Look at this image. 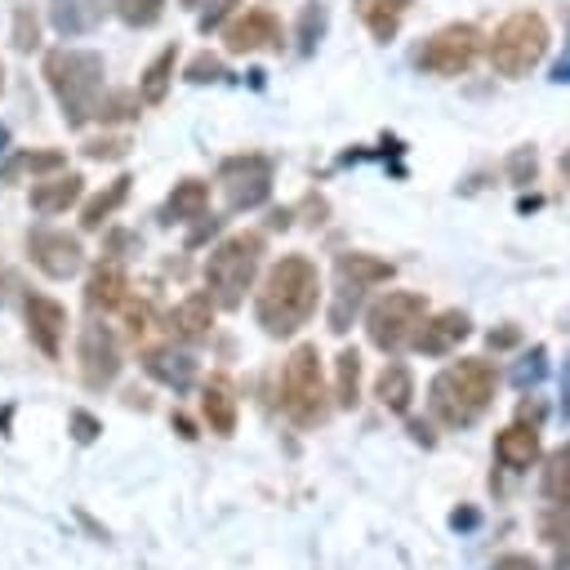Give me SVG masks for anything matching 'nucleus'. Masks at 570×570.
<instances>
[{
    "label": "nucleus",
    "mask_w": 570,
    "mask_h": 570,
    "mask_svg": "<svg viewBox=\"0 0 570 570\" xmlns=\"http://www.w3.org/2000/svg\"><path fill=\"white\" fill-rule=\"evenodd\" d=\"M40 45V18L22 4L18 13H13V49H22V53H31Z\"/></svg>",
    "instance_id": "35"
},
{
    "label": "nucleus",
    "mask_w": 570,
    "mask_h": 570,
    "mask_svg": "<svg viewBox=\"0 0 570 570\" xmlns=\"http://www.w3.org/2000/svg\"><path fill=\"white\" fill-rule=\"evenodd\" d=\"M338 276L352 281V285H379V281H392V263H383L374 254H343Z\"/></svg>",
    "instance_id": "27"
},
{
    "label": "nucleus",
    "mask_w": 570,
    "mask_h": 570,
    "mask_svg": "<svg viewBox=\"0 0 570 570\" xmlns=\"http://www.w3.org/2000/svg\"><path fill=\"white\" fill-rule=\"evenodd\" d=\"M468 316L463 312H436V316H428L423 325H419V334H414V347L419 352H428V356H441V352H450V347H459L463 338H468Z\"/></svg>",
    "instance_id": "14"
},
{
    "label": "nucleus",
    "mask_w": 570,
    "mask_h": 570,
    "mask_svg": "<svg viewBox=\"0 0 570 570\" xmlns=\"http://www.w3.org/2000/svg\"><path fill=\"white\" fill-rule=\"evenodd\" d=\"M543 494L557 508H570V445L548 459V468H543Z\"/></svg>",
    "instance_id": "30"
},
{
    "label": "nucleus",
    "mask_w": 570,
    "mask_h": 570,
    "mask_svg": "<svg viewBox=\"0 0 570 570\" xmlns=\"http://www.w3.org/2000/svg\"><path fill=\"white\" fill-rule=\"evenodd\" d=\"M561 174H566V178H570V156H561Z\"/></svg>",
    "instance_id": "46"
},
{
    "label": "nucleus",
    "mask_w": 570,
    "mask_h": 570,
    "mask_svg": "<svg viewBox=\"0 0 570 570\" xmlns=\"http://www.w3.org/2000/svg\"><path fill=\"white\" fill-rule=\"evenodd\" d=\"M321 303V272L312 258L303 254H285L281 263L267 267L263 285H258V298H254V316L267 334H294L307 325V316L316 312Z\"/></svg>",
    "instance_id": "1"
},
{
    "label": "nucleus",
    "mask_w": 570,
    "mask_h": 570,
    "mask_svg": "<svg viewBox=\"0 0 570 570\" xmlns=\"http://www.w3.org/2000/svg\"><path fill=\"white\" fill-rule=\"evenodd\" d=\"M129 183H134V178H129V174H120V178H111V183H107V191H98L94 200H85V209H80V227H85V232H98V227H102V223L125 205Z\"/></svg>",
    "instance_id": "23"
},
{
    "label": "nucleus",
    "mask_w": 570,
    "mask_h": 570,
    "mask_svg": "<svg viewBox=\"0 0 570 570\" xmlns=\"http://www.w3.org/2000/svg\"><path fill=\"white\" fill-rule=\"evenodd\" d=\"M334 396H338V405H356V396H361V356H356V347H343L338 352V361H334Z\"/></svg>",
    "instance_id": "29"
},
{
    "label": "nucleus",
    "mask_w": 570,
    "mask_h": 570,
    "mask_svg": "<svg viewBox=\"0 0 570 570\" xmlns=\"http://www.w3.org/2000/svg\"><path fill=\"white\" fill-rule=\"evenodd\" d=\"M174 67H178V40H174V45H165V49L142 67V76H138V98H142L147 107L165 102L169 80H174Z\"/></svg>",
    "instance_id": "21"
},
{
    "label": "nucleus",
    "mask_w": 570,
    "mask_h": 570,
    "mask_svg": "<svg viewBox=\"0 0 570 570\" xmlns=\"http://www.w3.org/2000/svg\"><path fill=\"white\" fill-rule=\"evenodd\" d=\"M80 191H85V178L80 174H53V178H45V183L31 187V209L36 214H62L67 205L80 200Z\"/></svg>",
    "instance_id": "19"
},
{
    "label": "nucleus",
    "mask_w": 570,
    "mask_h": 570,
    "mask_svg": "<svg viewBox=\"0 0 570 570\" xmlns=\"http://www.w3.org/2000/svg\"><path fill=\"white\" fill-rule=\"evenodd\" d=\"M187 80L191 85H218V80H227V62L214 58V53H196L187 62Z\"/></svg>",
    "instance_id": "34"
},
{
    "label": "nucleus",
    "mask_w": 570,
    "mask_h": 570,
    "mask_svg": "<svg viewBox=\"0 0 570 570\" xmlns=\"http://www.w3.org/2000/svg\"><path fill=\"white\" fill-rule=\"evenodd\" d=\"M258 258H263V236L258 232H232L227 240H218L205 258V285L218 298V307H240L245 289L258 276Z\"/></svg>",
    "instance_id": "5"
},
{
    "label": "nucleus",
    "mask_w": 570,
    "mask_h": 570,
    "mask_svg": "<svg viewBox=\"0 0 570 570\" xmlns=\"http://www.w3.org/2000/svg\"><path fill=\"white\" fill-rule=\"evenodd\" d=\"M552 76H557V80H570V53H566V58L552 67Z\"/></svg>",
    "instance_id": "41"
},
{
    "label": "nucleus",
    "mask_w": 570,
    "mask_h": 570,
    "mask_svg": "<svg viewBox=\"0 0 570 570\" xmlns=\"http://www.w3.org/2000/svg\"><path fill=\"white\" fill-rule=\"evenodd\" d=\"M218 183H223V196L232 209H258L272 196V160L258 151L227 156L218 165Z\"/></svg>",
    "instance_id": "9"
},
{
    "label": "nucleus",
    "mask_w": 570,
    "mask_h": 570,
    "mask_svg": "<svg viewBox=\"0 0 570 570\" xmlns=\"http://www.w3.org/2000/svg\"><path fill=\"white\" fill-rule=\"evenodd\" d=\"M27 254H31V263H36L45 276H53V281H67V276H76V272H80V263H85V249H80V240H76V236H67V232H53V227H40V232H31V240H27Z\"/></svg>",
    "instance_id": "12"
},
{
    "label": "nucleus",
    "mask_w": 570,
    "mask_h": 570,
    "mask_svg": "<svg viewBox=\"0 0 570 570\" xmlns=\"http://www.w3.org/2000/svg\"><path fill=\"white\" fill-rule=\"evenodd\" d=\"M374 392H379V401H383L392 414H405V410H410V401H414V374H410L401 361H392V365H383V374H379Z\"/></svg>",
    "instance_id": "25"
},
{
    "label": "nucleus",
    "mask_w": 570,
    "mask_h": 570,
    "mask_svg": "<svg viewBox=\"0 0 570 570\" xmlns=\"http://www.w3.org/2000/svg\"><path fill=\"white\" fill-rule=\"evenodd\" d=\"M557 570H570V548L561 552V561H557Z\"/></svg>",
    "instance_id": "44"
},
{
    "label": "nucleus",
    "mask_w": 570,
    "mask_h": 570,
    "mask_svg": "<svg viewBox=\"0 0 570 570\" xmlns=\"http://www.w3.org/2000/svg\"><path fill=\"white\" fill-rule=\"evenodd\" d=\"M490 396H494V370H490V361L463 356V361H454L450 370H441L432 379L428 405H432V414L445 428H468L472 419H481V410L490 405Z\"/></svg>",
    "instance_id": "3"
},
{
    "label": "nucleus",
    "mask_w": 570,
    "mask_h": 570,
    "mask_svg": "<svg viewBox=\"0 0 570 570\" xmlns=\"http://www.w3.org/2000/svg\"><path fill=\"white\" fill-rule=\"evenodd\" d=\"M125 289H129L125 272H120L116 263H98V267L89 272V281H85V303H89L94 312H111V307L125 303Z\"/></svg>",
    "instance_id": "20"
},
{
    "label": "nucleus",
    "mask_w": 570,
    "mask_h": 570,
    "mask_svg": "<svg viewBox=\"0 0 570 570\" xmlns=\"http://www.w3.org/2000/svg\"><path fill=\"white\" fill-rule=\"evenodd\" d=\"M98 432H102V428H98V419H94V414H85V410H71V436H76L80 445H89Z\"/></svg>",
    "instance_id": "38"
},
{
    "label": "nucleus",
    "mask_w": 570,
    "mask_h": 570,
    "mask_svg": "<svg viewBox=\"0 0 570 570\" xmlns=\"http://www.w3.org/2000/svg\"><path fill=\"white\" fill-rule=\"evenodd\" d=\"M325 22H330V13H325V4H321V0L303 4V13H298V49H303V53H312V49L321 45Z\"/></svg>",
    "instance_id": "32"
},
{
    "label": "nucleus",
    "mask_w": 570,
    "mask_h": 570,
    "mask_svg": "<svg viewBox=\"0 0 570 570\" xmlns=\"http://www.w3.org/2000/svg\"><path fill=\"white\" fill-rule=\"evenodd\" d=\"M4 151H9V125L0 120V156H4Z\"/></svg>",
    "instance_id": "43"
},
{
    "label": "nucleus",
    "mask_w": 570,
    "mask_h": 570,
    "mask_svg": "<svg viewBox=\"0 0 570 570\" xmlns=\"http://www.w3.org/2000/svg\"><path fill=\"white\" fill-rule=\"evenodd\" d=\"M102 76H107V67H102V53H98V49L62 45V49H49V53H45V85L53 89L67 129H80L85 120L98 116Z\"/></svg>",
    "instance_id": "2"
},
{
    "label": "nucleus",
    "mask_w": 570,
    "mask_h": 570,
    "mask_svg": "<svg viewBox=\"0 0 570 570\" xmlns=\"http://www.w3.org/2000/svg\"><path fill=\"white\" fill-rule=\"evenodd\" d=\"M0 89H4V62H0Z\"/></svg>",
    "instance_id": "47"
},
{
    "label": "nucleus",
    "mask_w": 570,
    "mask_h": 570,
    "mask_svg": "<svg viewBox=\"0 0 570 570\" xmlns=\"http://www.w3.org/2000/svg\"><path fill=\"white\" fill-rule=\"evenodd\" d=\"M129 116H138V98H134L129 89L102 94V102H98V120H102V125H111V120H129Z\"/></svg>",
    "instance_id": "33"
},
{
    "label": "nucleus",
    "mask_w": 570,
    "mask_h": 570,
    "mask_svg": "<svg viewBox=\"0 0 570 570\" xmlns=\"http://www.w3.org/2000/svg\"><path fill=\"white\" fill-rule=\"evenodd\" d=\"M223 40H227V53H258V49H281L285 31H281V18L272 9L254 4L227 22Z\"/></svg>",
    "instance_id": "11"
},
{
    "label": "nucleus",
    "mask_w": 570,
    "mask_h": 570,
    "mask_svg": "<svg viewBox=\"0 0 570 570\" xmlns=\"http://www.w3.org/2000/svg\"><path fill=\"white\" fill-rule=\"evenodd\" d=\"M142 370H147L156 383L174 387V392H187L191 379H196V361H191L187 352H174V347H147V352H142Z\"/></svg>",
    "instance_id": "16"
},
{
    "label": "nucleus",
    "mask_w": 570,
    "mask_h": 570,
    "mask_svg": "<svg viewBox=\"0 0 570 570\" xmlns=\"http://www.w3.org/2000/svg\"><path fill=\"white\" fill-rule=\"evenodd\" d=\"M423 321H428L423 294H414V289H392V294H383V298L365 312V334H370L374 347L396 352L401 343H414V334H419Z\"/></svg>",
    "instance_id": "7"
},
{
    "label": "nucleus",
    "mask_w": 570,
    "mask_h": 570,
    "mask_svg": "<svg viewBox=\"0 0 570 570\" xmlns=\"http://www.w3.org/2000/svg\"><path fill=\"white\" fill-rule=\"evenodd\" d=\"M94 18H98V9H94V0H49V22L71 40V36H85L89 27H94Z\"/></svg>",
    "instance_id": "26"
},
{
    "label": "nucleus",
    "mask_w": 570,
    "mask_h": 570,
    "mask_svg": "<svg viewBox=\"0 0 570 570\" xmlns=\"http://www.w3.org/2000/svg\"><path fill=\"white\" fill-rule=\"evenodd\" d=\"M214 307H218V298H214L209 289H196V294H187V298L174 307V330H178L187 343L205 338V334L214 330Z\"/></svg>",
    "instance_id": "18"
},
{
    "label": "nucleus",
    "mask_w": 570,
    "mask_h": 570,
    "mask_svg": "<svg viewBox=\"0 0 570 570\" xmlns=\"http://www.w3.org/2000/svg\"><path fill=\"white\" fill-rule=\"evenodd\" d=\"M325 396H330V392H325L321 352H316V343H298V347L289 352V361H285V374H281V405H285V414H289L294 423L312 428V423H321L325 410H330Z\"/></svg>",
    "instance_id": "6"
},
{
    "label": "nucleus",
    "mask_w": 570,
    "mask_h": 570,
    "mask_svg": "<svg viewBox=\"0 0 570 570\" xmlns=\"http://www.w3.org/2000/svg\"><path fill=\"white\" fill-rule=\"evenodd\" d=\"M481 49H485V36L472 22H450L414 49V67L428 76H463L481 58Z\"/></svg>",
    "instance_id": "8"
},
{
    "label": "nucleus",
    "mask_w": 570,
    "mask_h": 570,
    "mask_svg": "<svg viewBox=\"0 0 570 570\" xmlns=\"http://www.w3.org/2000/svg\"><path fill=\"white\" fill-rule=\"evenodd\" d=\"M147 321H151V312H147L142 303H138V307H129V334H134V338L147 330Z\"/></svg>",
    "instance_id": "40"
},
{
    "label": "nucleus",
    "mask_w": 570,
    "mask_h": 570,
    "mask_svg": "<svg viewBox=\"0 0 570 570\" xmlns=\"http://www.w3.org/2000/svg\"><path fill=\"white\" fill-rule=\"evenodd\" d=\"M22 316H27V334H31V343H36L45 356H58V352H62V334H67V307H62L58 298L27 294Z\"/></svg>",
    "instance_id": "13"
},
{
    "label": "nucleus",
    "mask_w": 570,
    "mask_h": 570,
    "mask_svg": "<svg viewBox=\"0 0 570 570\" xmlns=\"http://www.w3.org/2000/svg\"><path fill=\"white\" fill-rule=\"evenodd\" d=\"M494 459H499L503 468H512V472H525V468L539 459V432L525 428V423L503 428V432L494 436Z\"/></svg>",
    "instance_id": "17"
},
{
    "label": "nucleus",
    "mask_w": 570,
    "mask_h": 570,
    "mask_svg": "<svg viewBox=\"0 0 570 570\" xmlns=\"http://www.w3.org/2000/svg\"><path fill=\"white\" fill-rule=\"evenodd\" d=\"M508 169H512V178H517V183H525V178H534V151H517Z\"/></svg>",
    "instance_id": "39"
},
{
    "label": "nucleus",
    "mask_w": 570,
    "mask_h": 570,
    "mask_svg": "<svg viewBox=\"0 0 570 570\" xmlns=\"http://www.w3.org/2000/svg\"><path fill=\"white\" fill-rule=\"evenodd\" d=\"M200 414H205L209 432H218V436H232L236 432V387H232V379L214 374L200 387Z\"/></svg>",
    "instance_id": "15"
},
{
    "label": "nucleus",
    "mask_w": 570,
    "mask_h": 570,
    "mask_svg": "<svg viewBox=\"0 0 570 570\" xmlns=\"http://www.w3.org/2000/svg\"><path fill=\"white\" fill-rule=\"evenodd\" d=\"M205 205H209V183L183 178V183H174V191H169V200H165V218H178V223L205 218Z\"/></svg>",
    "instance_id": "24"
},
{
    "label": "nucleus",
    "mask_w": 570,
    "mask_h": 570,
    "mask_svg": "<svg viewBox=\"0 0 570 570\" xmlns=\"http://www.w3.org/2000/svg\"><path fill=\"white\" fill-rule=\"evenodd\" d=\"M125 151H129L125 138H94V142H85V156L89 160H120Z\"/></svg>",
    "instance_id": "37"
},
{
    "label": "nucleus",
    "mask_w": 570,
    "mask_h": 570,
    "mask_svg": "<svg viewBox=\"0 0 570 570\" xmlns=\"http://www.w3.org/2000/svg\"><path fill=\"white\" fill-rule=\"evenodd\" d=\"M174 428H178L183 436H196V432H191V419H183V414H174Z\"/></svg>",
    "instance_id": "42"
},
{
    "label": "nucleus",
    "mask_w": 570,
    "mask_h": 570,
    "mask_svg": "<svg viewBox=\"0 0 570 570\" xmlns=\"http://www.w3.org/2000/svg\"><path fill=\"white\" fill-rule=\"evenodd\" d=\"M236 4H240V0H205V9H200V18H196V27H200L205 36H209V31H218V27H223V18H227Z\"/></svg>",
    "instance_id": "36"
},
{
    "label": "nucleus",
    "mask_w": 570,
    "mask_h": 570,
    "mask_svg": "<svg viewBox=\"0 0 570 570\" xmlns=\"http://www.w3.org/2000/svg\"><path fill=\"white\" fill-rule=\"evenodd\" d=\"M405 9H410V0H356V13H361V22L370 27V36L374 40H396V31H401V22H405Z\"/></svg>",
    "instance_id": "22"
},
{
    "label": "nucleus",
    "mask_w": 570,
    "mask_h": 570,
    "mask_svg": "<svg viewBox=\"0 0 570 570\" xmlns=\"http://www.w3.org/2000/svg\"><path fill=\"white\" fill-rule=\"evenodd\" d=\"M120 374V347H116V334L107 325H85L80 330V379L85 387H111Z\"/></svg>",
    "instance_id": "10"
},
{
    "label": "nucleus",
    "mask_w": 570,
    "mask_h": 570,
    "mask_svg": "<svg viewBox=\"0 0 570 570\" xmlns=\"http://www.w3.org/2000/svg\"><path fill=\"white\" fill-rule=\"evenodd\" d=\"M548 45H552L548 22H543L534 9H517V13H508V18L494 27V36L485 40V53H490V67H494L499 76L521 80V76H530V71L543 62Z\"/></svg>",
    "instance_id": "4"
},
{
    "label": "nucleus",
    "mask_w": 570,
    "mask_h": 570,
    "mask_svg": "<svg viewBox=\"0 0 570 570\" xmlns=\"http://www.w3.org/2000/svg\"><path fill=\"white\" fill-rule=\"evenodd\" d=\"M111 4L125 27H156L165 18V0H111Z\"/></svg>",
    "instance_id": "31"
},
{
    "label": "nucleus",
    "mask_w": 570,
    "mask_h": 570,
    "mask_svg": "<svg viewBox=\"0 0 570 570\" xmlns=\"http://www.w3.org/2000/svg\"><path fill=\"white\" fill-rule=\"evenodd\" d=\"M178 4H183V9H200L205 0H178Z\"/></svg>",
    "instance_id": "45"
},
{
    "label": "nucleus",
    "mask_w": 570,
    "mask_h": 570,
    "mask_svg": "<svg viewBox=\"0 0 570 570\" xmlns=\"http://www.w3.org/2000/svg\"><path fill=\"white\" fill-rule=\"evenodd\" d=\"M62 165H67L62 151H18V156H9V160L0 165V178L13 183L18 174H58Z\"/></svg>",
    "instance_id": "28"
}]
</instances>
